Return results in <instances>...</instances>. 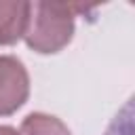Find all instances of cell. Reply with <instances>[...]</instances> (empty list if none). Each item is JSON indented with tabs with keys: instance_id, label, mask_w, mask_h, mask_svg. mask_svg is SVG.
<instances>
[{
	"instance_id": "cell-4",
	"label": "cell",
	"mask_w": 135,
	"mask_h": 135,
	"mask_svg": "<svg viewBox=\"0 0 135 135\" xmlns=\"http://www.w3.org/2000/svg\"><path fill=\"white\" fill-rule=\"evenodd\" d=\"M19 135H72V133L57 116L34 112L23 118Z\"/></svg>"
},
{
	"instance_id": "cell-2",
	"label": "cell",
	"mask_w": 135,
	"mask_h": 135,
	"mask_svg": "<svg viewBox=\"0 0 135 135\" xmlns=\"http://www.w3.org/2000/svg\"><path fill=\"white\" fill-rule=\"evenodd\" d=\"M30 95V76L17 57L0 55V116L17 112Z\"/></svg>"
},
{
	"instance_id": "cell-6",
	"label": "cell",
	"mask_w": 135,
	"mask_h": 135,
	"mask_svg": "<svg viewBox=\"0 0 135 135\" xmlns=\"http://www.w3.org/2000/svg\"><path fill=\"white\" fill-rule=\"evenodd\" d=\"M0 135H19L13 127H4V124H0Z\"/></svg>"
},
{
	"instance_id": "cell-5",
	"label": "cell",
	"mask_w": 135,
	"mask_h": 135,
	"mask_svg": "<svg viewBox=\"0 0 135 135\" xmlns=\"http://www.w3.org/2000/svg\"><path fill=\"white\" fill-rule=\"evenodd\" d=\"M133 103L131 101H127V105L122 108V112H118V116L114 118V122L108 127V131H105V135H131V127H133Z\"/></svg>"
},
{
	"instance_id": "cell-3",
	"label": "cell",
	"mask_w": 135,
	"mask_h": 135,
	"mask_svg": "<svg viewBox=\"0 0 135 135\" xmlns=\"http://www.w3.org/2000/svg\"><path fill=\"white\" fill-rule=\"evenodd\" d=\"M32 2H4L0 0V44H15L23 38L30 21Z\"/></svg>"
},
{
	"instance_id": "cell-1",
	"label": "cell",
	"mask_w": 135,
	"mask_h": 135,
	"mask_svg": "<svg viewBox=\"0 0 135 135\" xmlns=\"http://www.w3.org/2000/svg\"><path fill=\"white\" fill-rule=\"evenodd\" d=\"M91 8L74 2H32L30 21L23 34L25 44L42 55L61 51L74 36L76 17Z\"/></svg>"
}]
</instances>
